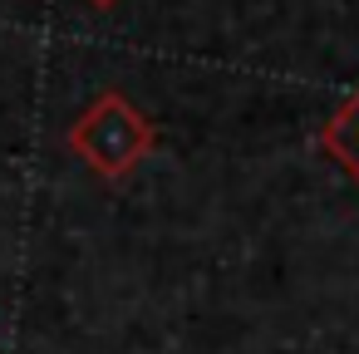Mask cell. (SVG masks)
<instances>
[{
  "label": "cell",
  "mask_w": 359,
  "mask_h": 354,
  "mask_svg": "<svg viewBox=\"0 0 359 354\" xmlns=\"http://www.w3.org/2000/svg\"><path fill=\"white\" fill-rule=\"evenodd\" d=\"M325 148L349 168V177H359V94L325 123Z\"/></svg>",
  "instance_id": "2"
},
{
  "label": "cell",
  "mask_w": 359,
  "mask_h": 354,
  "mask_svg": "<svg viewBox=\"0 0 359 354\" xmlns=\"http://www.w3.org/2000/svg\"><path fill=\"white\" fill-rule=\"evenodd\" d=\"M89 6H94V11H114V6H118V0H89Z\"/></svg>",
  "instance_id": "3"
},
{
  "label": "cell",
  "mask_w": 359,
  "mask_h": 354,
  "mask_svg": "<svg viewBox=\"0 0 359 354\" xmlns=\"http://www.w3.org/2000/svg\"><path fill=\"white\" fill-rule=\"evenodd\" d=\"M153 143H158L153 118H148L143 109H133L118 89H104V94L69 123V153H74L84 168H94L99 177H109V182L128 177V172L153 153Z\"/></svg>",
  "instance_id": "1"
}]
</instances>
